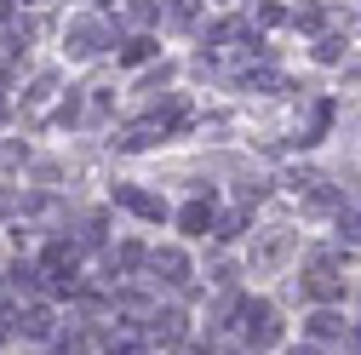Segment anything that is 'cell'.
Masks as SVG:
<instances>
[{
    "instance_id": "obj_9",
    "label": "cell",
    "mask_w": 361,
    "mask_h": 355,
    "mask_svg": "<svg viewBox=\"0 0 361 355\" xmlns=\"http://www.w3.org/2000/svg\"><path fill=\"white\" fill-rule=\"evenodd\" d=\"M293 355H315V349H293Z\"/></svg>"
},
{
    "instance_id": "obj_6",
    "label": "cell",
    "mask_w": 361,
    "mask_h": 355,
    "mask_svg": "<svg viewBox=\"0 0 361 355\" xmlns=\"http://www.w3.org/2000/svg\"><path fill=\"white\" fill-rule=\"evenodd\" d=\"M315 58H322V63H338V58H344V40H338V35H322V40H315Z\"/></svg>"
},
{
    "instance_id": "obj_2",
    "label": "cell",
    "mask_w": 361,
    "mask_h": 355,
    "mask_svg": "<svg viewBox=\"0 0 361 355\" xmlns=\"http://www.w3.org/2000/svg\"><path fill=\"white\" fill-rule=\"evenodd\" d=\"M276 309L269 304H247V338H258V344H276Z\"/></svg>"
},
{
    "instance_id": "obj_8",
    "label": "cell",
    "mask_w": 361,
    "mask_h": 355,
    "mask_svg": "<svg viewBox=\"0 0 361 355\" xmlns=\"http://www.w3.org/2000/svg\"><path fill=\"white\" fill-rule=\"evenodd\" d=\"M6 18H12V0H0V23H6Z\"/></svg>"
},
{
    "instance_id": "obj_1",
    "label": "cell",
    "mask_w": 361,
    "mask_h": 355,
    "mask_svg": "<svg viewBox=\"0 0 361 355\" xmlns=\"http://www.w3.org/2000/svg\"><path fill=\"white\" fill-rule=\"evenodd\" d=\"M104 40H109V23L86 12V18H75V23H69V35H63V46H69L75 58H92V52H104Z\"/></svg>"
},
{
    "instance_id": "obj_7",
    "label": "cell",
    "mask_w": 361,
    "mask_h": 355,
    "mask_svg": "<svg viewBox=\"0 0 361 355\" xmlns=\"http://www.w3.org/2000/svg\"><path fill=\"white\" fill-rule=\"evenodd\" d=\"M310 332L315 338H333L338 332V316H327V309H322V316H310Z\"/></svg>"
},
{
    "instance_id": "obj_5",
    "label": "cell",
    "mask_w": 361,
    "mask_h": 355,
    "mask_svg": "<svg viewBox=\"0 0 361 355\" xmlns=\"http://www.w3.org/2000/svg\"><path fill=\"white\" fill-rule=\"evenodd\" d=\"M155 270H166V281H184L190 263H184V252H155Z\"/></svg>"
},
{
    "instance_id": "obj_4",
    "label": "cell",
    "mask_w": 361,
    "mask_h": 355,
    "mask_svg": "<svg viewBox=\"0 0 361 355\" xmlns=\"http://www.w3.org/2000/svg\"><path fill=\"white\" fill-rule=\"evenodd\" d=\"M144 58H155V40L149 35H132L126 46H121V63H144Z\"/></svg>"
},
{
    "instance_id": "obj_3",
    "label": "cell",
    "mask_w": 361,
    "mask_h": 355,
    "mask_svg": "<svg viewBox=\"0 0 361 355\" xmlns=\"http://www.w3.org/2000/svg\"><path fill=\"white\" fill-rule=\"evenodd\" d=\"M207 224H212L207 201H190V206H184V235H207Z\"/></svg>"
}]
</instances>
